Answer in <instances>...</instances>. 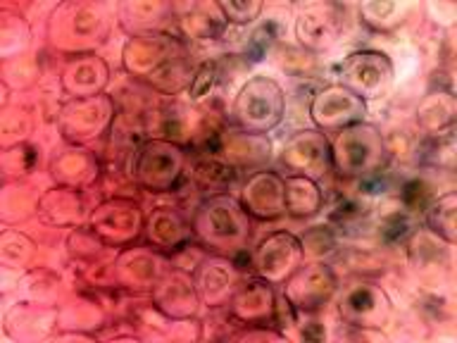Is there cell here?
<instances>
[{"label": "cell", "instance_id": "obj_1", "mask_svg": "<svg viewBox=\"0 0 457 343\" xmlns=\"http://www.w3.org/2000/svg\"><path fill=\"white\" fill-rule=\"evenodd\" d=\"M215 74H217V67L212 65V62H205L200 69H198V74L193 77V81H190V98H202L205 96V91H210V86H212V81H215Z\"/></svg>", "mask_w": 457, "mask_h": 343}, {"label": "cell", "instance_id": "obj_2", "mask_svg": "<svg viewBox=\"0 0 457 343\" xmlns=\"http://www.w3.org/2000/svg\"><path fill=\"white\" fill-rule=\"evenodd\" d=\"M271 29H274V24H269V27H262L260 31L253 36L250 41H248V45H246V55L250 57V60H260L264 53H267V48H269V43H271Z\"/></svg>", "mask_w": 457, "mask_h": 343}]
</instances>
